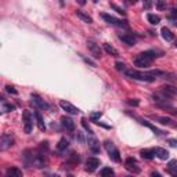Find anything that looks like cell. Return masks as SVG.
Listing matches in <instances>:
<instances>
[{
  "mask_svg": "<svg viewBox=\"0 0 177 177\" xmlns=\"http://www.w3.org/2000/svg\"><path fill=\"white\" fill-rule=\"evenodd\" d=\"M126 76L131 78L134 80H141V82H154V80L158 78V76H163L165 72L163 71H148V72H143V71H137V69H126L125 71Z\"/></svg>",
  "mask_w": 177,
  "mask_h": 177,
  "instance_id": "cell-1",
  "label": "cell"
},
{
  "mask_svg": "<svg viewBox=\"0 0 177 177\" xmlns=\"http://www.w3.org/2000/svg\"><path fill=\"white\" fill-rule=\"evenodd\" d=\"M104 147H105L107 152H108V155H110V158L114 162H120V154H119V149L116 147H115V144L112 143V141H110V140H107L105 143H104Z\"/></svg>",
  "mask_w": 177,
  "mask_h": 177,
  "instance_id": "cell-2",
  "label": "cell"
},
{
  "mask_svg": "<svg viewBox=\"0 0 177 177\" xmlns=\"http://www.w3.org/2000/svg\"><path fill=\"white\" fill-rule=\"evenodd\" d=\"M22 122H24V130L25 133L29 134L32 129H33V118H32V114H30L29 111H24L22 112Z\"/></svg>",
  "mask_w": 177,
  "mask_h": 177,
  "instance_id": "cell-3",
  "label": "cell"
},
{
  "mask_svg": "<svg viewBox=\"0 0 177 177\" xmlns=\"http://www.w3.org/2000/svg\"><path fill=\"white\" fill-rule=\"evenodd\" d=\"M101 18L107 24H110V25H115V26H123V28H127V24L122 20H118V18H115L114 15H111V14H107V13H102L101 14Z\"/></svg>",
  "mask_w": 177,
  "mask_h": 177,
  "instance_id": "cell-4",
  "label": "cell"
},
{
  "mask_svg": "<svg viewBox=\"0 0 177 177\" xmlns=\"http://www.w3.org/2000/svg\"><path fill=\"white\" fill-rule=\"evenodd\" d=\"M30 102L33 104V107L36 110H47V108H49L47 102L44 101L39 94H32V96H30Z\"/></svg>",
  "mask_w": 177,
  "mask_h": 177,
  "instance_id": "cell-5",
  "label": "cell"
},
{
  "mask_svg": "<svg viewBox=\"0 0 177 177\" xmlns=\"http://www.w3.org/2000/svg\"><path fill=\"white\" fill-rule=\"evenodd\" d=\"M59 107H61V108H62V110L65 111L67 114H69V115H78V114H80L79 108H76L73 104L65 101V100H61V101H59Z\"/></svg>",
  "mask_w": 177,
  "mask_h": 177,
  "instance_id": "cell-6",
  "label": "cell"
},
{
  "mask_svg": "<svg viewBox=\"0 0 177 177\" xmlns=\"http://www.w3.org/2000/svg\"><path fill=\"white\" fill-rule=\"evenodd\" d=\"M14 145V139L11 134H7V133H4V134L1 136V139H0V149L1 151H6L7 148L13 147Z\"/></svg>",
  "mask_w": 177,
  "mask_h": 177,
  "instance_id": "cell-7",
  "label": "cell"
},
{
  "mask_svg": "<svg viewBox=\"0 0 177 177\" xmlns=\"http://www.w3.org/2000/svg\"><path fill=\"white\" fill-rule=\"evenodd\" d=\"M87 49H89V51H90V54L93 55L94 58H101L102 51H101V49H100V46H98L97 43H94L93 40H89Z\"/></svg>",
  "mask_w": 177,
  "mask_h": 177,
  "instance_id": "cell-8",
  "label": "cell"
},
{
  "mask_svg": "<svg viewBox=\"0 0 177 177\" xmlns=\"http://www.w3.org/2000/svg\"><path fill=\"white\" fill-rule=\"evenodd\" d=\"M125 168H126V170L134 173V174H139L141 172V169L137 166V162H136L134 158H127L126 162H125Z\"/></svg>",
  "mask_w": 177,
  "mask_h": 177,
  "instance_id": "cell-9",
  "label": "cell"
},
{
  "mask_svg": "<svg viewBox=\"0 0 177 177\" xmlns=\"http://www.w3.org/2000/svg\"><path fill=\"white\" fill-rule=\"evenodd\" d=\"M151 59H148L145 58V57H141V55H137L134 58V65L136 67H139V68H148V67H151Z\"/></svg>",
  "mask_w": 177,
  "mask_h": 177,
  "instance_id": "cell-10",
  "label": "cell"
},
{
  "mask_svg": "<svg viewBox=\"0 0 177 177\" xmlns=\"http://www.w3.org/2000/svg\"><path fill=\"white\" fill-rule=\"evenodd\" d=\"M98 166H100V159L94 158V156H91V158H89L86 160V170L87 172H94Z\"/></svg>",
  "mask_w": 177,
  "mask_h": 177,
  "instance_id": "cell-11",
  "label": "cell"
},
{
  "mask_svg": "<svg viewBox=\"0 0 177 177\" xmlns=\"http://www.w3.org/2000/svg\"><path fill=\"white\" fill-rule=\"evenodd\" d=\"M61 125H62V127L67 129L68 131L75 130V122H73L69 116H62V118H61Z\"/></svg>",
  "mask_w": 177,
  "mask_h": 177,
  "instance_id": "cell-12",
  "label": "cell"
},
{
  "mask_svg": "<svg viewBox=\"0 0 177 177\" xmlns=\"http://www.w3.org/2000/svg\"><path fill=\"white\" fill-rule=\"evenodd\" d=\"M136 118H137V116H136ZM137 119H139V122L141 123V125H144V126H147L148 129H151V130L154 131L155 134H158V136H160V134H165L163 131H162V130H159V129H158V127H156V126H154V125H152L151 122H148L147 119H141V118H137Z\"/></svg>",
  "mask_w": 177,
  "mask_h": 177,
  "instance_id": "cell-13",
  "label": "cell"
},
{
  "mask_svg": "<svg viewBox=\"0 0 177 177\" xmlns=\"http://www.w3.org/2000/svg\"><path fill=\"white\" fill-rule=\"evenodd\" d=\"M89 148H90L94 154L100 152V143H98L97 139L94 137V134H90V137H89Z\"/></svg>",
  "mask_w": 177,
  "mask_h": 177,
  "instance_id": "cell-14",
  "label": "cell"
},
{
  "mask_svg": "<svg viewBox=\"0 0 177 177\" xmlns=\"http://www.w3.org/2000/svg\"><path fill=\"white\" fill-rule=\"evenodd\" d=\"M119 39H120L123 43H126L127 46H134V44H136V39H134V36H133V35L120 33V35H119Z\"/></svg>",
  "mask_w": 177,
  "mask_h": 177,
  "instance_id": "cell-15",
  "label": "cell"
},
{
  "mask_svg": "<svg viewBox=\"0 0 177 177\" xmlns=\"http://www.w3.org/2000/svg\"><path fill=\"white\" fill-rule=\"evenodd\" d=\"M154 152H155V156H158L159 159H162V160H168L169 159V151H166L165 148L156 147V148H154Z\"/></svg>",
  "mask_w": 177,
  "mask_h": 177,
  "instance_id": "cell-16",
  "label": "cell"
},
{
  "mask_svg": "<svg viewBox=\"0 0 177 177\" xmlns=\"http://www.w3.org/2000/svg\"><path fill=\"white\" fill-rule=\"evenodd\" d=\"M160 90H162L163 93H166L168 96H170V97H177V87H174V86L166 84V86H162Z\"/></svg>",
  "mask_w": 177,
  "mask_h": 177,
  "instance_id": "cell-17",
  "label": "cell"
},
{
  "mask_svg": "<svg viewBox=\"0 0 177 177\" xmlns=\"http://www.w3.org/2000/svg\"><path fill=\"white\" fill-rule=\"evenodd\" d=\"M140 155H141V158H144V159L151 160L155 158V152H154V148H145V149H141Z\"/></svg>",
  "mask_w": 177,
  "mask_h": 177,
  "instance_id": "cell-18",
  "label": "cell"
},
{
  "mask_svg": "<svg viewBox=\"0 0 177 177\" xmlns=\"http://www.w3.org/2000/svg\"><path fill=\"white\" fill-rule=\"evenodd\" d=\"M160 33H162V38H163L166 42H172L173 39H174V35L172 33V30L169 29V28H166V26H163V28L160 29Z\"/></svg>",
  "mask_w": 177,
  "mask_h": 177,
  "instance_id": "cell-19",
  "label": "cell"
},
{
  "mask_svg": "<svg viewBox=\"0 0 177 177\" xmlns=\"http://www.w3.org/2000/svg\"><path fill=\"white\" fill-rule=\"evenodd\" d=\"M33 116L36 118V122H38V126H39V129L42 131H44L46 130V125H44V120H43V116H42V114L39 112V111H35L33 112Z\"/></svg>",
  "mask_w": 177,
  "mask_h": 177,
  "instance_id": "cell-20",
  "label": "cell"
},
{
  "mask_svg": "<svg viewBox=\"0 0 177 177\" xmlns=\"http://www.w3.org/2000/svg\"><path fill=\"white\" fill-rule=\"evenodd\" d=\"M76 15H78V18H79V20H82V21L86 22V24H91V22H93V18L90 17L89 14L83 13L82 10H76Z\"/></svg>",
  "mask_w": 177,
  "mask_h": 177,
  "instance_id": "cell-21",
  "label": "cell"
},
{
  "mask_svg": "<svg viewBox=\"0 0 177 177\" xmlns=\"http://www.w3.org/2000/svg\"><path fill=\"white\" fill-rule=\"evenodd\" d=\"M6 176L7 177H22V172L17 168H10L6 170Z\"/></svg>",
  "mask_w": 177,
  "mask_h": 177,
  "instance_id": "cell-22",
  "label": "cell"
},
{
  "mask_svg": "<svg viewBox=\"0 0 177 177\" xmlns=\"http://www.w3.org/2000/svg\"><path fill=\"white\" fill-rule=\"evenodd\" d=\"M154 120H158L159 123H162V125H172V119L168 118V116H159V115H152L151 116Z\"/></svg>",
  "mask_w": 177,
  "mask_h": 177,
  "instance_id": "cell-23",
  "label": "cell"
},
{
  "mask_svg": "<svg viewBox=\"0 0 177 177\" xmlns=\"http://www.w3.org/2000/svg\"><path fill=\"white\" fill-rule=\"evenodd\" d=\"M159 53L158 51H155V50H147V51H143V53H140V55L141 57H145V58H148V59H154V58H156V57H159Z\"/></svg>",
  "mask_w": 177,
  "mask_h": 177,
  "instance_id": "cell-24",
  "label": "cell"
},
{
  "mask_svg": "<svg viewBox=\"0 0 177 177\" xmlns=\"http://www.w3.org/2000/svg\"><path fill=\"white\" fill-rule=\"evenodd\" d=\"M104 50L108 53V54H111L112 57H119V51L115 49L114 46H111V44H108V43H105L104 44Z\"/></svg>",
  "mask_w": 177,
  "mask_h": 177,
  "instance_id": "cell-25",
  "label": "cell"
},
{
  "mask_svg": "<svg viewBox=\"0 0 177 177\" xmlns=\"http://www.w3.org/2000/svg\"><path fill=\"white\" fill-rule=\"evenodd\" d=\"M69 147V141H68L65 137H62V139L58 141V145H57V149H58L59 152H62V151H65L67 148Z\"/></svg>",
  "mask_w": 177,
  "mask_h": 177,
  "instance_id": "cell-26",
  "label": "cell"
},
{
  "mask_svg": "<svg viewBox=\"0 0 177 177\" xmlns=\"http://www.w3.org/2000/svg\"><path fill=\"white\" fill-rule=\"evenodd\" d=\"M168 166V173H170L172 176H177V160H170Z\"/></svg>",
  "mask_w": 177,
  "mask_h": 177,
  "instance_id": "cell-27",
  "label": "cell"
},
{
  "mask_svg": "<svg viewBox=\"0 0 177 177\" xmlns=\"http://www.w3.org/2000/svg\"><path fill=\"white\" fill-rule=\"evenodd\" d=\"M147 20H148V22L151 24V25H158L160 22V17L159 15H155V14H147Z\"/></svg>",
  "mask_w": 177,
  "mask_h": 177,
  "instance_id": "cell-28",
  "label": "cell"
},
{
  "mask_svg": "<svg viewBox=\"0 0 177 177\" xmlns=\"http://www.w3.org/2000/svg\"><path fill=\"white\" fill-rule=\"evenodd\" d=\"M14 110H15V107L13 104H7V102L3 101V104H1V112H11Z\"/></svg>",
  "mask_w": 177,
  "mask_h": 177,
  "instance_id": "cell-29",
  "label": "cell"
},
{
  "mask_svg": "<svg viewBox=\"0 0 177 177\" xmlns=\"http://www.w3.org/2000/svg\"><path fill=\"white\" fill-rule=\"evenodd\" d=\"M114 169H111V168H102L101 170H100V174H101L102 177H107V176H112L114 174Z\"/></svg>",
  "mask_w": 177,
  "mask_h": 177,
  "instance_id": "cell-30",
  "label": "cell"
},
{
  "mask_svg": "<svg viewBox=\"0 0 177 177\" xmlns=\"http://www.w3.org/2000/svg\"><path fill=\"white\" fill-rule=\"evenodd\" d=\"M155 4H156V9L159 10V11H163V10H166V7H168L165 0H156Z\"/></svg>",
  "mask_w": 177,
  "mask_h": 177,
  "instance_id": "cell-31",
  "label": "cell"
},
{
  "mask_svg": "<svg viewBox=\"0 0 177 177\" xmlns=\"http://www.w3.org/2000/svg\"><path fill=\"white\" fill-rule=\"evenodd\" d=\"M101 116H102V112L97 111V112H93V114L90 115V119H91V122H97V120H100Z\"/></svg>",
  "mask_w": 177,
  "mask_h": 177,
  "instance_id": "cell-32",
  "label": "cell"
},
{
  "mask_svg": "<svg viewBox=\"0 0 177 177\" xmlns=\"http://www.w3.org/2000/svg\"><path fill=\"white\" fill-rule=\"evenodd\" d=\"M126 104L130 107H139L140 100H137V98H129V100H126Z\"/></svg>",
  "mask_w": 177,
  "mask_h": 177,
  "instance_id": "cell-33",
  "label": "cell"
},
{
  "mask_svg": "<svg viewBox=\"0 0 177 177\" xmlns=\"http://www.w3.org/2000/svg\"><path fill=\"white\" fill-rule=\"evenodd\" d=\"M115 68H116V71H119V72L126 71V65H125V62H120V61H118V62L115 64Z\"/></svg>",
  "mask_w": 177,
  "mask_h": 177,
  "instance_id": "cell-34",
  "label": "cell"
},
{
  "mask_svg": "<svg viewBox=\"0 0 177 177\" xmlns=\"http://www.w3.org/2000/svg\"><path fill=\"white\" fill-rule=\"evenodd\" d=\"M82 126L86 129V131H89V134H94V131L91 130V129H90V126L87 125V119H84V118L82 119Z\"/></svg>",
  "mask_w": 177,
  "mask_h": 177,
  "instance_id": "cell-35",
  "label": "cell"
},
{
  "mask_svg": "<svg viewBox=\"0 0 177 177\" xmlns=\"http://www.w3.org/2000/svg\"><path fill=\"white\" fill-rule=\"evenodd\" d=\"M110 6H111V9H114V10H115V11H116V13H118V14H122V15H126V13H125V11H123V10L120 9L119 6L114 4V3H110Z\"/></svg>",
  "mask_w": 177,
  "mask_h": 177,
  "instance_id": "cell-36",
  "label": "cell"
},
{
  "mask_svg": "<svg viewBox=\"0 0 177 177\" xmlns=\"http://www.w3.org/2000/svg\"><path fill=\"white\" fill-rule=\"evenodd\" d=\"M143 1V7L145 10H149L152 7V4H154V1L152 0H141Z\"/></svg>",
  "mask_w": 177,
  "mask_h": 177,
  "instance_id": "cell-37",
  "label": "cell"
},
{
  "mask_svg": "<svg viewBox=\"0 0 177 177\" xmlns=\"http://www.w3.org/2000/svg\"><path fill=\"white\" fill-rule=\"evenodd\" d=\"M6 91L10 94H14V96H17L18 94V90L15 87H13V86H6Z\"/></svg>",
  "mask_w": 177,
  "mask_h": 177,
  "instance_id": "cell-38",
  "label": "cell"
},
{
  "mask_svg": "<svg viewBox=\"0 0 177 177\" xmlns=\"http://www.w3.org/2000/svg\"><path fill=\"white\" fill-rule=\"evenodd\" d=\"M82 58L84 59V62H87L89 65H91V67H96V62L94 61H91L90 58H87V57H84V55H82Z\"/></svg>",
  "mask_w": 177,
  "mask_h": 177,
  "instance_id": "cell-39",
  "label": "cell"
},
{
  "mask_svg": "<svg viewBox=\"0 0 177 177\" xmlns=\"http://www.w3.org/2000/svg\"><path fill=\"white\" fill-rule=\"evenodd\" d=\"M168 143L172 145V147H174V148H177V140H174V139H169L168 140Z\"/></svg>",
  "mask_w": 177,
  "mask_h": 177,
  "instance_id": "cell-40",
  "label": "cell"
},
{
  "mask_svg": "<svg viewBox=\"0 0 177 177\" xmlns=\"http://www.w3.org/2000/svg\"><path fill=\"white\" fill-rule=\"evenodd\" d=\"M76 140H78V141H80V143H84L83 134H82V133H80V131H78V134H76Z\"/></svg>",
  "mask_w": 177,
  "mask_h": 177,
  "instance_id": "cell-41",
  "label": "cell"
},
{
  "mask_svg": "<svg viewBox=\"0 0 177 177\" xmlns=\"http://www.w3.org/2000/svg\"><path fill=\"white\" fill-rule=\"evenodd\" d=\"M169 20L172 21L173 25H177V17H172V15H170V17H169Z\"/></svg>",
  "mask_w": 177,
  "mask_h": 177,
  "instance_id": "cell-42",
  "label": "cell"
},
{
  "mask_svg": "<svg viewBox=\"0 0 177 177\" xmlns=\"http://www.w3.org/2000/svg\"><path fill=\"white\" fill-rule=\"evenodd\" d=\"M172 17H177V7H172Z\"/></svg>",
  "mask_w": 177,
  "mask_h": 177,
  "instance_id": "cell-43",
  "label": "cell"
},
{
  "mask_svg": "<svg viewBox=\"0 0 177 177\" xmlns=\"http://www.w3.org/2000/svg\"><path fill=\"white\" fill-rule=\"evenodd\" d=\"M78 3H79L80 6H83V4H86V0H76Z\"/></svg>",
  "mask_w": 177,
  "mask_h": 177,
  "instance_id": "cell-44",
  "label": "cell"
},
{
  "mask_svg": "<svg viewBox=\"0 0 177 177\" xmlns=\"http://www.w3.org/2000/svg\"><path fill=\"white\" fill-rule=\"evenodd\" d=\"M136 1H137V0H127V3H129V4H134Z\"/></svg>",
  "mask_w": 177,
  "mask_h": 177,
  "instance_id": "cell-45",
  "label": "cell"
},
{
  "mask_svg": "<svg viewBox=\"0 0 177 177\" xmlns=\"http://www.w3.org/2000/svg\"><path fill=\"white\" fill-rule=\"evenodd\" d=\"M151 176H160V174H159L158 172H152V173H151Z\"/></svg>",
  "mask_w": 177,
  "mask_h": 177,
  "instance_id": "cell-46",
  "label": "cell"
},
{
  "mask_svg": "<svg viewBox=\"0 0 177 177\" xmlns=\"http://www.w3.org/2000/svg\"><path fill=\"white\" fill-rule=\"evenodd\" d=\"M174 47H176V49H177V40H176V42H174Z\"/></svg>",
  "mask_w": 177,
  "mask_h": 177,
  "instance_id": "cell-47",
  "label": "cell"
}]
</instances>
